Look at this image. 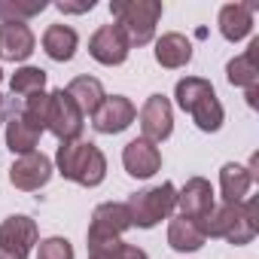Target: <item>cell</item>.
Segmentation results:
<instances>
[{
    "mask_svg": "<svg viewBox=\"0 0 259 259\" xmlns=\"http://www.w3.org/2000/svg\"><path fill=\"white\" fill-rule=\"evenodd\" d=\"M177 207H180L183 217L204 223V220L210 217V210L217 207V195H213L210 180H204V177H189V180L183 183V189H177Z\"/></svg>",
    "mask_w": 259,
    "mask_h": 259,
    "instance_id": "obj_13",
    "label": "cell"
},
{
    "mask_svg": "<svg viewBox=\"0 0 259 259\" xmlns=\"http://www.w3.org/2000/svg\"><path fill=\"white\" fill-rule=\"evenodd\" d=\"M250 186H253V177H250L247 165L226 162L220 168V195H223V204H241L247 198Z\"/></svg>",
    "mask_w": 259,
    "mask_h": 259,
    "instance_id": "obj_20",
    "label": "cell"
},
{
    "mask_svg": "<svg viewBox=\"0 0 259 259\" xmlns=\"http://www.w3.org/2000/svg\"><path fill=\"white\" fill-rule=\"evenodd\" d=\"M128 52H132V43H128V37L122 34L119 25H101L89 40V55L104 67L125 64Z\"/></svg>",
    "mask_w": 259,
    "mask_h": 259,
    "instance_id": "obj_12",
    "label": "cell"
},
{
    "mask_svg": "<svg viewBox=\"0 0 259 259\" xmlns=\"http://www.w3.org/2000/svg\"><path fill=\"white\" fill-rule=\"evenodd\" d=\"M37 49V37L28 22H4L0 25V58L4 61H28Z\"/></svg>",
    "mask_w": 259,
    "mask_h": 259,
    "instance_id": "obj_15",
    "label": "cell"
},
{
    "mask_svg": "<svg viewBox=\"0 0 259 259\" xmlns=\"http://www.w3.org/2000/svg\"><path fill=\"white\" fill-rule=\"evenodd\" d=\"M37 259H73V244L61 235H52L37 244Z\"/></svg>",
    "mask_w": 259,
    "mask_h": 259,
    "instance_id": "obj_27",
    "label": "cell"
},
{
    "mask_svg": "<svg viewBox=\"0 0 259 259\" xmlns=\"http://www.w3.org/2000/svg\"><path fill=\"white\" fill-rule=\"evenodd\" d=\"M34 244H40V229L31 217L13 213L0 223V259H28Z\"/></svg>",
    "mask_w": 259,
    "mask_h": 259,
    "instance_id": "obj_8",
    "label": "cell"
},
{
    "mask_svg": "<svg viewBox=\"0 0 259 259\" xmlns=\"http://www.w3.org/2000/svg\"><path fill=\"white\" fill-rule=\"evenodd\" d=\"M64 92L73 98V104L79 107L82 116H95V110H98V107L104 104V98H107L101 79H95V76H73Z\"/></svg>",
    "mask_w": 259,
    "mask_h": 259,
    "instance_id": "obj_22",
    "label": "cell"
},
{
    "mask_svg": "<svg viewBox=\"0 0 259 259\" xmlns=\"http://www.w3.org/2000/svg\"><path fill=\"white\" fill-rule=\"evenodd\" d=\"M174 98H177V107L192 116V122L198 125V132L213 135V132L223 128L226 110H223L213 85L204 76H183V79H177Z\"/></svg>",
    "mask_w": 259,
    "mask_h": 259,
    "instance_id": "obj_2",
    "label": "cell"
},
{
    "mask_svg": "<svg viewBox=\"0 0 259 259\" xmlns=\"http://www.w3.org/2000/svg\"><path fill=\"white\" fill-rule=\"evenodd\" d=\"M253 13H256L253 4H226V7L220 10V19H217L220 34H223L229 43H241V40L250 37V31H253Z\"/></svg>",
    "mask_w": 259,
    "mask_h": 259,
    "instance_id": "obj_16",
    "label": "cell"
},
{
    "mask_svg": "<svg viewBox=\"0 0 259 259\" xmlns=\"http://www.w3.org/2000/svg\"><path fill=\"white\" fill-rule=\"evenodd\" d=\"M55 174V165L49 156L43 153H28V156H19L13 165H10V183L22 192H37L43 189Z\"/></svg>",
    "mask_w": 259,
    "mask_h": 259,
    "instance_id": "obj_11",
    "label": "cell"
},
{
    "mask_svg": "<svg viewBox=\"0 0 259 259\" xmlns=\"http://www.w3.org/2000/svg\"><path fill=\"white\" fill-rule=\"evenodd\" d=\"M138 119V107L125 95H107L104 104L92 116V128L98 135H122L128 125Z\"/></svg>",
    "mask_w": 259,
    "mask_h": 259,
    "instance_id": "obj_10",
    "label": "cell"
},
{
    "mask_svg": "<svg viewBox=\"0 0 259 259\" xmlns=\"http://www.w3.org/2000/svg\"><path fill=\"white\" fill-rule=\"evenodd\" d=\"M89 259H150L147 250L135 247V244H110V247H101V250H89Z\"/></svg>",
    "mask_w": 259,
    "mask_h": 259,
    "instance_id": "obj_26",
    "label": "cell"
},
{
    "mask_svg": "<svg viewBox=\"0 0 259 259\" xmlns=\"http://www.w3.org/2000/svg\"><path fill=\"white\" fill-rule=\"evenodd\" d=\"M128 229H132L128 207L119 204V201H104L92 213V223H89V232H85V247L89 250H101V247L119 244Z\"/></svg>",
    "mask_w": 259,
    "mask_h": 259,
    "instance_id": "obj_6",
    "label": "cell"
},
{
    "mask_svg": "<svg viewBox=\"0 0 259 259\" xmlns=\"http://www.w3.org/2000/svg\"><path fill=\"white\" fill-rule=\"evenodd\" d=\"M156 61L165 70H180V67H186L192 61V43L183 34H177V31L162 34L156 40Z\"/></svg>",
    "mask_w": 259,
    "mask_h": 259,
    "instance_id": "obj_19",
    "label": "cell"
},
{
    "mask_svg": "<svg viewBox=\"0 0 259 259\" xmlns=\"http://www.w3.org/2000/svg\"><path fill=\"white\" fill-rule=\"evenodd\" d=\"M125 207H128V217H132V226L153 229V226H159L162 220H168L177 210V186L171 180H165L159 186L141 189L135 195H128Z\"/></svg>",
    "mask_w": 259,
    "mask_h": 259,
    "instance_id": "obj_5",
    "label": "cell"
},
{
    "mask_svg": "<svg viewBox=\"0 0 259 259\" xmlns=\"http://www.w3.org/2000/svg\"><path fill=\"white\" fill-rule=\"evenodd\" d=\"M10 89H13V95H19V98L46 92V70H43V67H34V64H25V67H19V70L13 73Z\"/></svg>",
    "mask_w": 259,
    "mask_h": 259,
    "instance_id": "obj_24",
    "label": "cell"
},
{
    "mask_svg": "<svg viewBox=\"0 0 259 259\" xmlns=\"http://www.w3.org/2000/svg\"><path fill=\"white\" fill-rule=\"evenodd\" d=\"M247 171H250V177H253V183H256V180H259V153H253V156H250Z\"/></svg>",
    "mask_w": 259,
    "mask_h": 259,
    "instance_id": "obj_30",
    "label": "cell"
},
{
    "mask_svg": "<svg viewBox=\"0 0 259 259\" xmlns=\"http://www.w3.org/2000/svg\"><path fill=\"white\" fill-rule=\"evenodd\" d=\"M79 49V34L70 28V25H49L43 31V52L52 58V61H70Z\"/></svg>",
    "mask_w": 259,
    "mask_h": 259,
    "instance_id": "obj_21",
    "label": "cell"
},
{
    "mask_svg": "<svg viewBox=\"0 0 259 259\" xmlns=\"http://www.w3.org/2000/svg\"><path fill=\"white\" fill-rule=\"evenodd\" d=\"M201 226L207 238H223L235 247H244L259 232V201L244 198L241 204H220L210 210V217Z\"/></svg>",
    "mask_w": 259,
    "mask_h": 259,
    "instance_id": "obj_3",
    "label": "cell"
},
{
    "mask_svg": "<svg viewBox=\"0 0 259 259\" xmlns=\"http://www.w3.org/2000/svg\"><path fill=\"white\" fill-rule=\"evenodd\" d=\"M0 82H4V67H0Z\"/></svg>",
    "mask_w": 259,
    "mask_h": 259,
    "instance_id": "obj_31",
    "label": "cell"
},
{
    "mask_svg": "<svg viewBox=\"0 0 259 259\" xmlns=\"http://www.w3.org/2000/svg\"><path fill=\"white\" fill-rule=\"evenodd\" d=\"M122 165L135 180H150L156 171H162V153H159L156 144H150L144 138H135L122 150Z\"/></svg>",
    "mask_w": 259,
    "mask_h": 259,
    "instance_id": "obj_14",
    "label": "cell"
},
{
    "mask_svg": "<svg viewBox=\"0 0 259 259\" xmlns=\"http://www.w3.org/2000/svg\"><path fill=\"white\" fill-rule=\"evenodd\" d=\"M85 128V116L79 113V107L73 104V98L64 89L49 92V110H46V132H52L61 144L67 141H79Z\"/></svg>",
    "mask_w": 259,
    "mask_h": 259,
    "instance_id": "obj_7",
    "label": "cell"
},
{
    "mask_svg": "<svg viewBox=\"0 0 259 259\" xmlns=\"http://www.w3.org/2000/svg\"><path fill=\"white\" fill-rule=\"evenodd\" d=\"M55 168L64 180L85 186V189H95L107 177V156L92 141H67V144H58Z\"/></svg>",
    "mask_w": 259,
    "mask_h": 259,
    "instance_id": "obj_1",
    "label": "cell"
},
{
    "mask_svg": "<svg viewBox=\"0 0 259 259\" xmlns=\"http://www.w3.org/2000/svg\"><path fill=\"white\" fill-rule=\"evenodd\" d=\"M46 7V0H0V22H28Z\"/></svg>",
    "mask_w": 259,
    "mask_h": 259,
    "instance_id": "obj_25",
    "label": "cell"
},
{
    "mask_svg": "<svg viewBox=\"0 0 259 259\" xmlns=\"http://www.w3.org/2000/svg\"><path fill=\"white\" fill-rule=\"evenodd\" d=\"M7 150L13 153V156H28V153H37V144H40V138H43V132L40 128H34L31 122H25L19 113L7 122Z\"/></svg>",
    "mask_w": 259,
    "mask_h": 259,
    "instance_id": "obj_23",
    "label": "cell"
},
{
    "mask_svg": "<svg viewBox=\"0 0 259 259\" xmlns=\"http://www.w3.org/2000/svg\"><path fill=\"white\" fill-rule=\"evenodd\" d=\"M55 10H58V13H73V16H79V13H92V10H95V0H58Z\"/></svg>",
    "mask_w": 259,
    "mask_h": 259,
    "instance_id": "obj_28",
    "label": "cell"
},
{
    "mask_svg": "<svg viewBox=\"0 0 259 259\" xmlns=\"http://www.w3.org/2000/svg\"><path fill=\"white\" fill-rule=\"evenodd\" d=\"M256 58H259V37H253L250 46L226 64V79L232 85H238V89L259 85V64H256Z\"/></svg>",
    "mask_w": 259,
    "mask_h": 259,
    "instance_id": "obj_18",
    "label": "cell"
},
{
    "mask_svg": "<svg viewBox=\"0 0 259 259\" xmlns=\"http://www.w3.org/2000/svg\"><path fill=\"white\" fill-rule=\"evenodd\" d=\"M204 241H207V235H204V226L198 220H189L183 213L171 217V223H168V244H171V250L195 253V250L204 247Z\"/></svg>",
    "mask_w": 259,
    "mask_h": 259,
    "instance_id": "obj_17",
    "label": "cell"
},
{
    "mask_svg": "<svg viewBox=\"0 0 259 259\" xmlns=\"http://www.w3.org/2000/svg\"><path fill=\"white\" fill-rule=\"evenodd\" d=\"M16 113H19V110H16V101H13V98H4V95H0V122H10Z\"/></svg>",
    "mask_w": 259,
    "mask_h": 259,
    "instance_id": "obj_29",
    "label": "cell"
},
{
    "mask_svg": "<svg viewBox=\"0 0 259 259\" xmlns=\"http://www.w3.org/2000/svg\"><path fill=\"white\" fill-rule=\"evenodd\" d=\"M165 13L162 0H113L110 16L122 28L132 46H147L156 40V25Z\"/></svg>",
    "mask_w": 259,
    "mask_h": 259,
    "instance_id": "obj_4",
    "label": "cell"
},
{
    "mask_svg": "<svg viewBox=\"0 0 259 259\" xmlns=\"http://www.w3.org/2000/svg\"><path fill=\"white\" fill-rule=\"evenodd\" d=\"M138 119H141L144 141H150V144H162L174 132V107H171V101L165 95H150L144 101Z\"/></svg>",
    "mask_w": 259,
    "mask_h": 259,
    "instance_id": "obj_9",
    "label": "cell"
}]
</instances>
